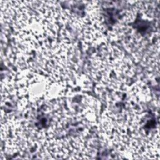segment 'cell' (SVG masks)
<instances>
[{
  "label": "cell",
  "instance_id": "1",
  "mask_svg": "<svg viewBox=\"0 0 160 160\" xmlns=\"http://www.w3.org/2000/svg\"><path fill=\"white\" fill-rule=\"evenodd\" d=\"M88 72L96 84V94L101 96L126 89L134 76L135 68L123 51L106 43L91 54Z\"/></svg>",
  "mask_w": 160,
  "mask_h": 160
}]
</instances>
